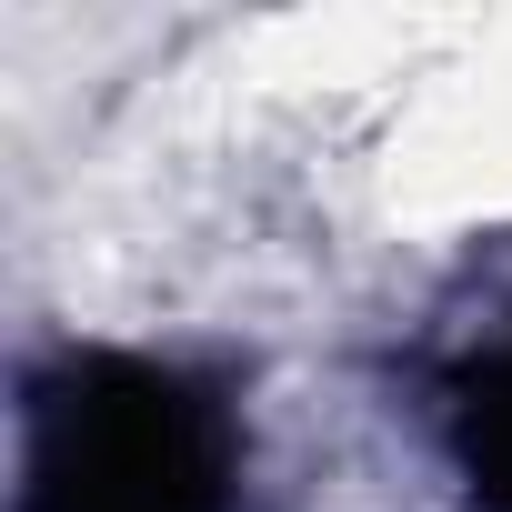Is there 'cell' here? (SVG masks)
I'll use <instances>...</instances> for the list:
<instances>
[{
  "instance_id": "1",
  "label": "cell",
  "mask_w": 512,
  "mask_h": 512,
  "mask_svg": "<svg viewBox=\"0 0 512 512\" xmlns=\"http://www.w3.org/2000/svg\"><path fill=\"white\" fill-rule=\"evenodd\" d=\"M231 422L201 382L71 352L31 382V462L21 512H231Z\"/></svg>"
},
{
  "instance_id": "2",
  "label": "cell",
  "mask_w": 512,
  "mask_h": 512,
  "mask_svg": "<svg viewBox=\"0 0 512 512\" xmlns=\"http://www.w3.org/2000/svg\"><path fill=\"white\" fill-rule=\"evenodd\" d=\"M452 442H462V472H472V502L482 512H512V342L462 382V412H452Z\"/></svg>"
}]
</instances>
